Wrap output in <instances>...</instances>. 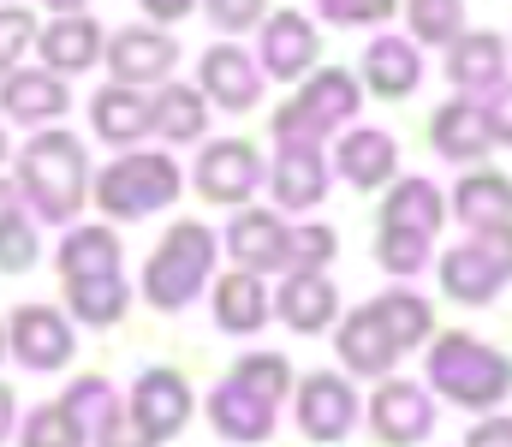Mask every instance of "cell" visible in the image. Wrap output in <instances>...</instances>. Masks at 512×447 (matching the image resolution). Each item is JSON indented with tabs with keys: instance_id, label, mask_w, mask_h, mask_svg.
<instances>
[{
	"instance_id": "8992f818",
	"label": "cell",
	"mask_w": 512,
	"mask_h": 447,
	"mask_svg": "<svg viewBox=\"0 0 512 447\" xmlns=\"http://www.w3.org/2000/svg\"><path fill=\"white\" fill-rule=\"evenodd\" d=\"M298 430H304V442L316 447H334L346 442L352 430H358V418H364V406H358V388H352V376L346 370H310L304 382H298Z\"/></svg>"
},
{
	"instance_id": "ab89813d",
	"label": "cell",
	"mask_w": 512,
	"mask_h": 447,
	"mask_svg": "<svg viewBox=\"0 0 512 447\" xmlns=\"http://www.w3.org/2000/svg\"><path fill=\"white\" fill-rule=\"evenodd\" d=\"M340 251V233L322 227V221H292L286 233V269H328Z\"/></svg>"
},
{
	"instance_id": "8fae6325",
	"label": "cell",
	"mask_w": 512,
	"mask_h": 447,
	"mask_svg": "<svg viewBox=\"0 0 512 447\" xmlns=\"http://www.w3.org/2000/svg\"><path fill=\"white\" fill-rule=\"evenodd\" d=\"M102 66L114 72V84H131V90H149L155 84L161 90L173 78V66H179V42L167 30H155V24H126V30L108 36Z\"/></svg>"
},
{
	"instance_id": "e575fe53",
	"label": "cell",
	"mask_w": 512,
	"mask_h": 447,
	"mask_svg": "<svg viewBox=\"0 0 512 447\" xmlns=\"http://www.w3.org/2000/svg\"><path fill=\"white\" fill-rule=\"evenodd\" d=\"M435 239L429 233H411V227H382L376 233V263H382L393 281H411V275H423L429 263H435V251H429Z\"/></svg>"
},
{
	"instance_id": "5b68a950",
	"label": "cell",
	"mask_w": 512,
	"mask_h": 447,
	"mask_svg": "<svg viewBox=\"0 0 512 447\" xmlns=\"http://www.w3.org/2000/svg\"><path fill=\"white\" fill-rule=\"evenodd\" d=\"M435 275H441V293L453 298V304H495L501 287L512 281V221L507 227H489V233H471L459 251H447L441 263H435Z\"/></svg>"
},
{
	"instance_id": "9a60e30c",
	"label": "cell",
	"mask_w": 512,
	"mask_h": 447,
	"mask_svg": "<svg viewBox=\"0 0 512 447\" xmlns=\"http://www.w3.org/2000/svg\"><path fill=\"white\" fill-rule=\"evenodd\" d=\"M0 114L12 120V126H54L60 114H72V90H66V78L60 72H48V66H12L6 78H0Z\"/></svg>"
},
{
	"instance_id": "f35d334b",
	"label": "cell",
	"mask_w": 512,
	"mask_h": 447,
	"mask_svg": "<svg viewBox=\"0 0 512 447\" xmlns=\"http://www.w3.org/2000/svg\"><path fill=\"white\" fill-rule=\"evenodd\" d=\"M60 406L84 424V436H96V430L108 424V412L120 406V394H114V382H108V376H78V382L60 394Z\"/></svg>"
},
{
	"instance_id": "ba28073f",
	"label": "cell",
	"mask_w": 512,
	"mask_h": 447,
	"mask_svg": "<svg viewBox=\"0 0 512 447\" xmlns=\"http://www.w3.org/2000/svg\"><path fill=\"white\" fill-rule=\"evenodd\" d=\"M256 30H262V36H256V66H262V78H274V84H298V78L316 72V60H322V36H316V24H310L304 12L280 6V12H268Z\"/></svg>"
},
{
	"instance_id": "f546056e",
	"label": "cell",
	"mask_w": 512,
	"mask_h": 447,
	"mask_svg": "<svg viewBox=\"0 0 512 447\" xmlns=\"http://www.w3.org/2000/svg\"><path fill=\"white\" fill-rule=\"evenodd\" d=\"M441 221H447V197H441V185L435 179H423V173H411V179H393L382 197V227H411V233H441Z\"/></svg>"
},
{
	"instance_id": "e0dca14e",
	"label": "cell",
	"mask_w": 512,
	"mask_h": 447,
	"mask_svg": "<svg viewBox=\"0 0 512 447\" xmlns=\"http://www.w3.org/2000/svg\"><path fill=\"white\" fill-rule=\"evenodd\" d=\"M334 352H340V370H346V376H364V382H382V376H393V364L405 358L370 304L334 322Z\"/></svg>"
},
{
	"instance_id": "f1b7e54d",
	"label": "cell",
	"mask_w": 512,
	"mask_h": 447,
	"mask_svg": "<svg viewBox=\"0 0 512 447\" xmlns=\"http://www.w3.org/2000/svg\"><path fill=\"white\" fill-rule=\"evenodd\" d=\"M149 108H155V138H167L173 149L209 138V102H203L197 84H173V78H167V84L149 96Z\"/></svg>"
},
{
	"instance_id": "7a4b0ae2",
	"label": "cell",
	"mask_w": 512,
	"mask_h": 447,
	"mask_svg": "<svg viewBox=\"0 0 512 447\" xmlns=\"http://www.w3.org/2000/svg\"><path fill=\"white\" fill-rule=\"evenodd\" d=\"M423 376H429V394H441V400H453L465 412H495L512 394V358L495 352L483 334H459V328L429 334Z\"/></svg>"
},
{
	"instance_id": "603a6c76",
	"label": "cell",
	"mask_w": 512,
	"mask_h": 447,
	"mask_svg": "<svg viewBox=\"0 0 512 447\" xmlns=\"http://www.w3.org/2000/svg\"><path fill=\"white\" fill-rule=\"evenodd\" d=\"M304 114H310V126L328 138V132H340V126H352V114H358V102H364V84H358V72H346V66H316L310 78H298V96H292Z\"/></svg>"
},
{
	"instance_id": "4316f807",
	"label": "cell",
	"mask_w": 512,
	"mask_h": 447,
	"mask_svg": "<svg viewBox=\"0 0 512 447\" xmlns=\"http://www.w3.org/2000/svg\"><path fill=\"white\" fill-rule=\"evenodd\" d=\"M447 215H459V227L471 233H489V227H507L512 221V179L495 167H471L453 197H447Z\"/></svg>"
},
{
	"instance_id": "44dd1931",
	"label": "cell",
	"mask_w": 512,
	"mask_h": 447,
	"mask_svg": "<svg viewBox=\"0 0 512 447\" xmlns=\"http://www.w3.org/2000/svg\"><path fill=\"white\" fill-rule=\"evenodd\" d=\"M90 132L114 149H137L143 138H155V108L131 84H102L90 96Z\"/></svg>"
},
{
	"instance_id": "7402d4cb",
	"label": "cell",
	"mask_w": 512,
	"mask_h": 447,
	"mask_svg": "<svg viewBox=\"0 0 512 447\" xmlns=\"http://www.w3.org/2000/svg\"><path fill=\"white\" fill-rule=\"evenodd\" d=\"M447 84L459 96H489L507 84V42L495 30H465L459 42H447Z\"/></svg>"
},
{
	"instance_id": "681fc988",
	"label": "cell",
	"mask_w": 512,
	"mask_h": 447,
	"mask_svg": "<svg viewBox=\"0 0 512 447\" xmlns=\"http://www.w3.org/2000/svg\"><path fill=\"white\" fill-rule=\"evenodd\" d=\"M42 6H54V12H84L90 0H42Z\"/></svg>"
},
{
	"instance_id": "6da1fadb",
	"label": "cell",
	"mask_w": 512,
	"mask_h": 447,
	"mask_svg": "<svg viewBox=\"0 0 512 447\" xmlns=\"http://www.w3.org/2000/svg\"><path fill=\"white\" fill-rule=\"evenodd\" d=\"M12 185H18V197H24L42 221L66 227V221L84 209V197H90V149L78 144L66 126H42V132L24 144V155H18Z\"/></svg>"
},
{
	"instance_id": "ffe728a7",
	"label": "cell",
	"mask_w": 512,
	"mask_h": 447,
	"mask_svg": "<svg viewBox=\"0 0 512 447\" xmlns=\"http://www.w3.org/2000/svg\"><path fill=\"white\" fill-rule=\"evenodd\" d=\"M328 161L358 191H382V185L399 179V144H393V132H382V126H346V138L334 144Z\"/></svg>"
},
{
	"instance_id": "ac0fdd59",
	"label": "cell",
	"mask_w": 512,
	"mask_h": 447,
	"mask_svg": "<svg viewBox=\"0 0 512 447\" xmlns=\"http://www.w3.org/2000/svg\"><path fill=\"white\" fill-rule=\"evenodd\" d=\"M274 316L292 334H328L340 322V287L328 281V269H286L274 293Z\"/></svg>"
},
{
	"instance_id": "d6a6232c",
	"label": "cell",
	"mask_w": 512,
	"mask_h": 447,
	"mask_svg": "<svg viewBox=\"0 0 512 447\" xmlns=\"http://www.w3.org/2000/svg\"><path fill=\"white\" fill-rule=\"evenodd\" d=\"M66 310H72L84 328H114V322H126V310H131L126 275H84V281H66Z\"/></svg>"
},
{
	"instance_id": "74e56055",
	"label": "cell",
	"mask_w": 512,
	"mask_h": 447,
	"mask_svg": "<svg viewBox=\"0 0 512 447\" xmlns=\"http://www.w3.org/2000/svg\"><path fill=\"white\" fill-rule=\"evenodd\" d=\"M465 36V0H411V42L447 48Z\"/></svg>"
},
{
	"instance_id": "277c9868",
	"label": "cell",
	"mask_w": 512,
	"mask_h": 447,
	"mask_svg": "<svg viewBox=\"0 0 512 447\" xmlns=\"http://www.w3.org/2000/svg\"><path fill=\"white\" fill-rule=\"evenodd\" d=\"M215 257H221V239H215L203 221H173V227L161 233V245L149 251V263H143V298H149L155 310L179 316L191 298L209 287Z\"/></svg>"
},
{
	"instance_id": "cb8c5ba5",
	"label": "cell",
	"mask_w": 512,
	"mask_h": 447,
	"mask_svg": "<svg viewBox=\"0 0 512 447\" xmlns=\"http://www.w3.org/2000/svg\"><path fill=\"white\" fill-rule=\"evenodd\" d=\"M203 412H209L215 436H227L233 447H256V442H268V436H274V412H280V406L256 400L251 388H239V382L227 376V382H215V388H209Z\"/></svg>"
},
{
	"instance_id": "52a82bcc",
	"label": "cell",
	"mask_w": 512,
	"mask_h": 447,
	"mask_svg": "<svg viewBox=\"0 0 512 447\" xmlns=\"http://www.w3.org/2000/svg\"><path fill=\"white\" fill-rule=\"evenodd\" d=\"M191 185L215 209H245L256 197V185H262V149L251 138H221V144L203 138V155L191 167Z\"/></svg>"
},
{
	"instance_id": "7c38bea8",
	"label": "cell",
	"mask_w": 512,
	"mask_h": 447,
	"mask_svg": "<svg viewBox=\"0 0 512 447\" xmlns=\"http://www.w3.org/2000/svg\"><path fill=\"white\" fill-rule=\"evenodd\" d=\"M370 430L382 447H423L435 436V400L429 388L405 382V376H382L376 400H370Z\"/></svg>"
},
{
	"instance_id": "d4e9b609",
	"label": "cell",
	"mask_w": 512,
	"mask_h": 447,
	"mask_svg": "<svg viewBox=\"0 0 512 447\" xmlns=\"http://www.w3.org/2000/svg\"><path fill=\"white\" fill-rule=\"evenodd\" d=\"M209 310H215V328L221 334H256V328H268V316H274V298H268V281L251 275V269H227L215 287H209Z\"/></svg>"
},
{
	"instance_id": "484cf974",
	"label": "cell",
	"mask_w": 512,
	"mask_h": 447,
	"mask_svg": "<svg viewBox=\"0 0 512 447\" xmlns=\"http://www.w3.org/2000/svg\"><path fill=\"white\" fill-rule=\"evenodd\" d=\"M358 66H364L358 84H364L370 96H382V102H399V96H411V90L423 84V54H417L411 36H376Z\"/></svg>"
},
{
	"instance_id": "1f68e13d",
	"label": "cell",
	"mask_w": 512,
	"mask_h": 447,
	"mask_svg": "<svg viewBox=\"0 0 512 447\" xmlns=\"http://www.w3.org/2000/svg\"><path fill=\"white\" fill-rule=\"evenodd\" d=\"M370 310L382 316V328L393 334L399 352H417V346H429V334H435V304L423 293H411V287H387L382 298H370Z\"/></svg>"
},
{
	"instance_id": "7dc6e473",
	"label": "cell",
	"mask_w": 512,
	"mask_h": 447,
	"mask_svg": "<svg viewBox=\"0 0 512 447\" xmlns=\"http://www.w3.org/2000/svg\"><path fill=\"white\" fill-rule=\"evenodd\" d=\"M137 6H143L149 18H161V24H173V18H185V12H191L197 0H137Z\"/></svg>"
},
{
	"instance_id": "30bf717a",
	"label": "cell",
	"mask_w": 512,
	"mask_h": 447,
	"mask_svg": "<svg viewBox=\"0 0 512 447\" xmlns=\"http://www.w3.org/2000/svg\"><path fill=\"white\" fill-rule=\"evenodd\" d=\"M126 412L131 424L149 436V442H173L185 424H191V412H197V400H191V382L179 376V370H167V364H155V370H143L137 382H131L126 394Z\"/></svg>"
},
{
	"instance_id": "ee69618b",
	"label": "cell",
	"mask_w": 512,
	"mask_h": 447,
	"mask_svg": "<svg viewBox=\"0 0 512 447\" xmlns=\"http://www.w3.org/2000/svg\"><path fill=\"white\" fill-rule=\"evenodd\" d=\"M90 442H96V447H155V442H149V436H143V430H137V424H131L126 400H120V406L108 412V424H102V430H96Z\"/></svg>"
},
{
	"instance_id": "9c48e42d",
	"label": "cell",
	"mask_w": 512,
	"mask_h": 447,
	"mask_svg": "<svg viewBox=\"0 0 512 447\" xmlns=\"http://www.w3.org/2000/svg\"><path fill=\"white\" fill-rule=\"evenodd\" d=\"M6 358H18L30 376L66 370L72 364V322L54 304H18L6 316Z\"/></svg>"
},
{
	"instance_id": "d6986e66",
	"label": "cell",
	"mask_w": 512,
	"mask_h": 447,
	"mask_svg": "<svg viewBox=\"0 0 512 447\" xmlns=\"http://www.w3.org/2000/svg\"><path fill=\"white\" fill-rule=\"evenodd\" d=\"M102 48H108V30H102L90 12H60V18H48V24L36 30V54H42V66L60 72V78L102 66Z\"/></svg>"
},
{
	"instance_id": "c3c4849f",
	"label": "cell",
	"mask_w": 512,
	"mask_h": 447,
	"mask_svg": "<svg viewBox=\"0 0 512 447\" xmlns=\"http://www.w3.org/2000/svg\"><path fill=\"white\" fill-rule=\"evenodd\" d=\"M12 430H18V394H12V388L0 382V442H6Z\"/></svg>"
},
{
	"instance_id": "2e32d148",
	"label": "cell",
	"mask_w": 512,
	"mask_h": 447,
	"mask_svg": "<svg viewBox=\"0 0 512 447\" xmlns=\"http://www.w3.org/2000/svg\"><path fill=\"white\" fill-rule=\"evenodd\" d=\"M286 233L292 221L280 209H239L227 221V257L233 269H251V275H286Z\"/></svg>"
},
{
	"instance_id": "816d5d0a",
	"label": "cell",
	"mask_w": 512,
	"mask_h": 447,
	"mask_svg": "<svg viewBox=\"0 0 512 447\" xmlns=\"http://www.w3.org/2000/svg\"><path fill=\"white\" fill-rule=\"evenodd\" d=\"M0 161H6V132H0Z\"/></svg>"
},
{
	"instance_id": "5bb4252c",
	"label": "cell",
	"mask_w": 512,
	"mask_h": 447,
	"mask_svg": "<svg viewBox=\"0 0 512 447\" xmlns=\"http://www.w3.org/2000/svg\"><path fill=\"white\" fill-rule=\"evenodd\" d=\"M328 185H334V161L322 155V144H280L274 149L268 191H274V209H280V215H310V209H322Z\"/></svg>"
},
{
	"instance_id": "3957f363",
	"label": "cell",
	"mask_w": 512,
	"mask_h": 447,
	"mask_svg": "<svg viewBox=\"0 0 512 447\" xmlns=\"http://www.w3.org/2000/svg\"><path fill=\"white\" fill-rule=\"evenodd\" d=\"M179 191H185V173L167 149H120V161H108L90 179V197L108 221H149L173 209Z\"/></svg>"
},
{
	"instance_id": "f6af8a7d",
	"label": "cell",
	"mask_w": 512,
	"mask_h": 447,
	"mask_svg": "<svg viewBox=\"0 0 512 447\" xmlns=\"http://www.w3.org/2000/svg\"><path fill=\"white\" fill-rule=\"evenodd\" d=\"M483 120H489V138H495V149H501V144L512 149V84L489 90V102H483Z\"/></svg>"
},
{
	"instance_id": "7bdbcfd3",
	"label": "cell",
	"mask_w": 512,
	"mask_h": 447,
	"mask_svg": "<svg viewBox=\"0 0 512 447\" xmlns=\"http://www.w3.org/2000/svg\"><path fill=\"white\" fill-rule=\"evenodd\" d=\"M203 12H209L215 30L239 36V30H256V24L268 18V0H203Z\"/></svg>"
},
{
	"instance_id": "f907efd6",
	"label": "cell",
	"mask_w": 512,
	"mask_h": 447,
	"mask_svg": "<svg viewBox=\"0 0 512 447\" xmlns=\"http://www.w3.org/2000/svg\"><path fill=\"white\" fill-rule=\"evenodd\" d=\"M0 358H6V322H0Z\"/></svg>"
},
{
	"instance_id": "60d3db41",
	"label": "cell",
	"mask_w": 512,
	"mask_h": 447,
	"mask_svg": "<svg viewBox=\"0 0 512 447\" xmlns=\"http://www.w3.org/2000/svg\"><path fill=\"white\" fill-rule=\"evenodd\" d=\"M30 42H36V18H30V6H0V78L24 60Z\"/></svg>"
},
{
	"instance_id": "836d02e7",
	"label": "cell",
	"mask_w": 512,
	"mask_h": 447,
	"mask_svg": "<svg viewBox=\"0 0 512 447\" xmlns=\"http://www.w3.org/2000/svg\"><path fill=\"white\" fill-rule=\"evenodd\" d=\"M36 257H42V245H36L30 209H24L18 185H12V179H0V275H24Z\"/></svg>"
},
{
	"instance_id": "d590c367",
	"label": "cell",
	"mask_w": 512,
	"mask_h": 447,
	"mask_svg": "<svg viewBox=\"0 0 512 447\" xmlns=\"http://www.w3.org/2000/svg\"><path fill=\"white\" fill-rule=\"evenodd\" d=\"M18 447H90V436H84V424L60 400H48V406H36L18 424Z\"/></svg>"
},
{
	"instance_id": "83f0119b",
	"label": "cell",
	"mask_w": 512,
	"mask_h": 447,
	"mask_svg": "<svg viewBox=\"0 0 512 447\" xmlns=\"http://www.w3.org/2000/svg\"><path fill=\"white\" fill-rule=\"evenodd\" d=\"M429 144H435V155H447V161H489L495 138H489L483 108L459 96V102H441V108H435V120H429Z\"/></svg>"
},
{
	"instance_id": "4dcf8cb0",
	"label": "cell",
	"mask_w": 512,
	"mask_h": 447,
	"mask_svg": "<svg viewBox=\"0 0 512 447\" xmlns=\"http://www.w3.org/2000/svg\"><path fill=\"white\" fill-rule=\"evenodd\" d=\"M120 233L114 221H96V227H72L60 239V281H84V275H120Z\"/></svg>"
},
{
	"instance_id": "4fadbf2b",
	"label": "cell",
	"mask_w": 512,
	"mask_h": 447,
	"mask_svg": "<svg viewBox=\"0 0 512 447\" xmlns=\"http://www.w3.org/2000/svg\"><path fill=\"white\" fill-rule=\"evenodd\" d=\"M262 84H268V78H262L256 54H245L239 42H215V48L197 60V90H203V102L221 108V114H256Z\"/></svg>"
},
{
	"instance_id": "8d00e7d4",
	"label": "cell",
	"mask_w": 512,
	"mask_h": 447,
	"mask_svg": "<svg viewBox=\"0 0 512 447\" xmlns=\"http://www.w3.org/2000/svg\"><path fill=\"white\" fill-rule=\"evenodd\" d=\"M227 376H233L239 388H251L256 400H268V406H280V400L292 394V364H286L280 352H245Z\"/></svg>"
},
{
	"instance_id": "b9f144b4",
	"label": "cell",
	"mask_w": 512,
	"mask_h": 447,
	"mask_svg": "<svg viewBox=\"0 0 512 447\" xmlns=\"http://www.w3.org/2000/svg\"><path fill=\"white\" fill-rule=\"evenodd\" d=\"M316 12L328 24H346V30H364V24H387L399 12V0H316Z\"/></svg>"
},
{
	"instance_id": "bcb514c9",
	"label": "cell",
	"mask_w": 512,
	"mask_h": 447,
	"mask_svg": "<svg viewBox=\"0 0 512 447\" xmlns=\"http://www.w3.org/2000/svg\"><path fill=\"white\" fill-rule=\"evenodd\" d=\"M465 447H512V418L507 412H483V418L471 424Z\"/></svg>"
}]
</instances>
